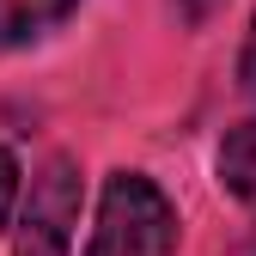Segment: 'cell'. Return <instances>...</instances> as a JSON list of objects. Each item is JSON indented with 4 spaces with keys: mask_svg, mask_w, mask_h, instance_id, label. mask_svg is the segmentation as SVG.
<instances>
[{
    "mask_svg": "<svg viewBox=\"0 0 256 256\" xmlns=\"http://www.w3.org/2000/svg\"><path fill=\"white\" fill-rule=\"evenodd\" d=\"M214 6H226V0H177V12H183L189 24H202V18H208Z\"/></svg>",
    "mask_w": 256,
    "mask_h": 256,
    "instance_id": "obj_7",
    "label": "cell"
},
{
    "mask_svg": "<svg viewBox=\"0 0 256 256\" xmlns=\"http://www.w3.org/2000/svg\"><path fill=\"white\" fill-rule=\"evenodd\" d=\"M220 183H226V196L256 202V116L238 122L232 134L220 140Z\"/></svg>",
    "mask_w": 256,
    "mask_h": 256,
    "instance_id": "obj_4",
    "label": "cell"
},
{
    "mask_svg": "<svg viewBox=\"0 0 256 256\" xmlns=\"http://www.w3.org/2000/svg\"><path fill=\"white\" fill-rule=\"evenodd\" d=\"M238 80H244V92L256 98V18H250V37H244V55H238Z\"/></svg>",
    "mask_w": 256,
    "mask_h": 256,
    "instance_id": "obj_6",
    "label": "cell"
},
{
    "mask_svg": "<svg viewBox=\"0 0 256 256\" xmlns=\"http://www.w3.org/2000/svg\"><path fill=\"white\" fill-rule=\"evenodd\" d=\"M74 12H80V0H0V49L37 43L55 24H68Z\"/></svg>",
    "mask_w": 256,
    "mask_h": 256,
    "instance_id": "obj_3",
    "label": "cell"
},
{
    "mask_svg": "<svg viewBox=\"0 0 256 256\" xmlns=\"http://www.w3.org/2000/svg\"><path fill=\"white\" fill-rule=\"evenodd\" d=\"M74 226H80V165L55 152L30 177V202L18 214L12 256H68L74 250Z\"/></svg>",
    "mask_w": 256,
    "mask_h": 256,
    "instance_id": "obj_2",
    "label": "cell"
},
{
    "mask_svg": "<svg viewBox=\"0 0 256 256\" xmlns=\"http://www.w3.org/2000/svg\"><path fill=\"white\" fill-rule=\"evenodd\" d=\"M12 202H18V158H12L6 146H0V226H6Z\"/></svg>",
    "mask_w": 256,
    "mask_h": 256,
    "instance_id": "obj_5",
    "label": "cell"
},
{
    "mask_svg": "<svg viewBox=\"0 0 256 256\" xmlns=\"http://www.w3.org/2000/svg\"><path fill=\"white\" fill-rule=\"evenodd\" d=\"M171 244H177L171 196L140 171H116L104 183L98 226H92L86 256H171Z\"/></svg>",
    "mask_w": 256,
    "mask_h": 256,
    "instance_id": "obj_1",
    "label": "cell"
}]
</instances>
